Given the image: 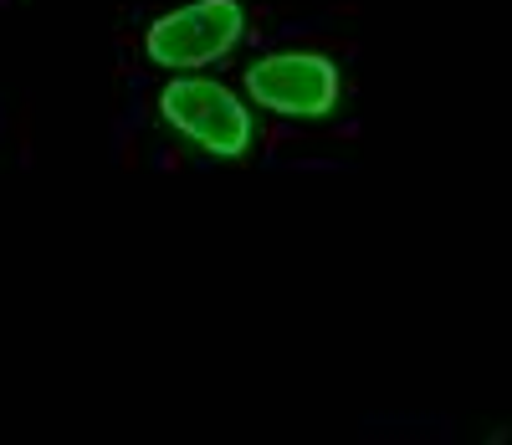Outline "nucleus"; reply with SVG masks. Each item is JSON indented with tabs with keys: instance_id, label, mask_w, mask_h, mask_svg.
I'll list each match as a JSON object with an SVG mask.
<instances>
[{
	"instance_id": "obj_3",
	"label": "nucleus",
	"mask_w": 512,
	"mask_h": 445,
	"mask_svg": "<svg viewBox=\"0 0 512 445\" xmlns=\"http://www.w3.org/2000/svg\"><path fill=\"white\" fill-rule=\"evenodd\" d=\"M246 93L282 118H328L338 108V67L318 52H272L246 67Z\"/></svg>"
},
{
	"instance_id": "obj_1",
	"label": "nucleus",
	"mask_w": 512,
	"mask_h": 445,
	"mask_svg": "<svg viewBox=\"0 0 512 445\" xmlns=\"http://www.w3.org/2000/svg\"><path fill=\"white\" fill-rule=\"evenodd\" d=\"M159 113H164V123L175 128L180 139H190L195 149L216 154V159H241L251 149V113L216 77L180 72L175 82H164Z\"/></svg>"
},
{
	"instance_id": "obj_2",
	"label": "nucleus",
	"mask_w": 512,
	"mask_h": 445,
	"mask_svg": "<svg viewBox=\"0 0 512 445\" xmlns=\"http://www.w3.org/2000/svg\"><path fill=\"white\" fill-rule=\"evenodd\" d=\"M241 31H246L241 0H190V6L149 21L144 52H149V62H159L169 72H195V67L221 62L241 41Z\"/></svg>"
}]
</instances>
